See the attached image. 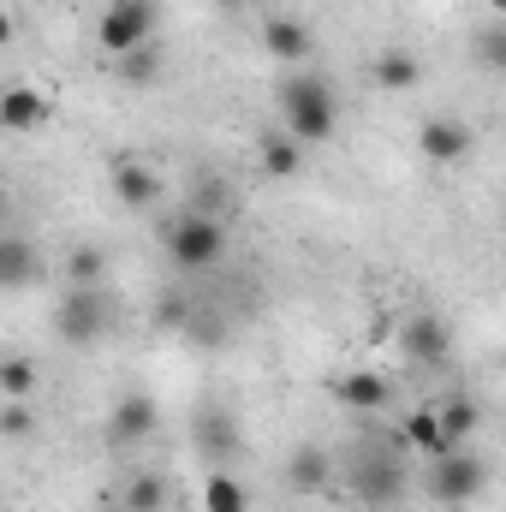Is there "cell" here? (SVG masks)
I'll list each match as a JSON object with an SVG mask.
<instances>
[{"mask_svg":"<svg viewBox=\"0 0 506 512\" xmlns=\"http://www.w3.org/2000/svg\"><path fill=\"white\" fill-rule=\"evenodd\" d=\"M280 120H286V137L298 143H328L334 126H340V96L322 72H292L280 84Z\"/></svg>","mask_w":506,"mask_h":512,"instance_id":"cell-1","label":"cell"},{"mask_svg":"<svg viewBox=\"0 0 506 512\" xmlns=\"http://www.w3.org/2000/svg\"><path fill=\"white\" fill-rule=\"evenodd\" d=\"M167 256H173V268H185V274H203V268H215L221 256H227V221H209V215H173L167 221Z\"/></svg>","mask_w":506,"mask_h":512,"instance_id":"cell-2","label":"cell"},{"mask_svg":"<svg viewBox=\"0 0 506 512\" xmlns=\"http://www.w3.org/2000/svg\"><path fill=\"white\" fill-rule=\"evenodd\" d=\"M108 328H114V304H108L102 286H72V292L60 298V310H54V334H60L72 352H90Z\"/></svg>","mask_w":506,"mask_h":512,"instance_id":"cell-3","label":"cell"},{"mask_svg":"<svg viewBox=\"0 0 506 512\" xmlns=\"http://www.w3.org/2000/svg\"><path fill=\"white\" fill-rule=\"evenodd\" d=\"M352 495L364 501V507H399V495H405V465L381 447V441H364L358 447V465H352Z\"/></svg>","mask_w":506,"mask_h":512,"instance_id":"cell-4","label":"cell"},{"mask_svg":"<svg viewBox=\"0 0 506 512\" xmlns=\"http://www.w3.org/2000/svg\"><path fill=\"white\" fill-rule=\"evenodd\" d=\"M155 24H161V6L155 0H108L102 6V24H96V42L120 60L131 48L155 42Z\"/></svg>","mask_w":506,"mask_h":512,"instance_id":"cell-5","label":"cell"},{"mask_svg":"<svg viewBox=\"0 0 506 512\" xmlns=\"http://www.w3.org/2000/svg\"><path fill=\"white\" fill-rule=\"evenodd\" d=\"M483 489H489V465H483V453H471V447L441 453L435 471H429V495H435L441 507H471Z\"/></svg>","mask_w":506,"mask_h":512,"instance_id":"cell-6","label":"cell"},{"mask_svg":"<svg viewBox=\"0 0 506 512\" xmlns=\"http://www.w3.org/2000/svg\"><path fill=\"white\" fill-rule=\"evenodd\" d=\"M417 149L435 167H465L477 155V131L465 126V120H453V114H435V120H423V131H417Z\"/></svg>","mask_w":506,"mask_h":512,"instance_id":"cell-7","label":"cell"},{"mask_svg":"<svg viewBox=\"0 0 506 512\" xmlns=\"http://www.w3.org/2000/svg\"><path fill=\"white\" fill-rule=\"evenodd\" d=\"M399 346H405V358H417L423 370H441V364L453 358V328H447L441 316L417 310V316H405V328H399Z\"/></svg>","mask_w":506,"mask_h":512,"instance_id":"cell-8","label":"cell"},{"mask_svg":"<svg viewBox=\"0 0 506 512\" xmlns=\"http://www.w3.org/2000/svg\"><path fill=\"white\" fill-rule=\"evenodd\" d=\"M161 429V405L149 399V393H120L114 399V411H108V441L114 447H137V441H149Z\"/></svg>","mask_w":506,"mask_h":512,"instance_id":"cell-9","label":"cell"},{"mask_svg":"<svg viewBox=\"0 0 506 512\" xmlns=\"http://www.w3.org/2000/svg\"><path fill=\"white\" fill-rule=\"evenodd\" d=\"M262 48H268V60H280V66H304V60L316 54V36H310L298 18L274 12V18H262Z\"/></svg>","mask_w":506,"mask_h":512,"instance_id":"cell-10","label":"cell"},{"mask_svg":"<svg viewBox=\"0 0 506 512\" xmlns=\"http://www.w3.org/2000/svg\"><path fill=\"white\" fill-rule=\"evenodd\" d=\"M108 185H114V197L126 209H155V197H161V179H155V167L143 155H120L114 173H108Z\"/></svg>","mask_w":506,"mask_h":512,"instance_id":"cell-11","label":"cell"},{"mask_svg":"<svg viewBox=\"0 0 506 512\" xmlns=\"http://www.w3.org/2000/svg\"><path fill=\"white\" fill-rule=\"evenodd\" d=\"M48 114H54V102H48L42 90H30V84L0 90V126L6 131H42L48 126Z\"/></svg>","mask_w":506,"mask_h":512,"instance_id":"cell-12","label":"cell"},{"mask_svg":"<svg viewBox=\"0 0 506 512\" xmlns=\"http://www.w3.org/2000/svg\"><path fill=\"white\" fill-rule=\"evenodd\" d=\"M191 429H197V447H203L215 465H221L227 453H239V423H233V411H221V405H203Z\"/></svg>","mask_w":506,"mask_h":512,"instance_id":"cell-13","label":"cell"},{"mask_svg":"<svg viewBox=\"0 0 506 512\" xmlns=\"http://www.w3.org/2000/svg\"><path fill=\"white\" fill-rule=\"evenodd\" d=\"M435 423H441V441H447V453H453V447H471V435L483 429V411H477V399L453 393L447 405H435Z\"/></svg>","mask_w":506,"mask_h":512,"instance_id":"cell-14","label":"cell"},{"mask_svg":"<svg viewBox=\"0 0 506 512\" xmlns=\"http://www.w3.org/2000/svg\"><path fill=\"white\" fill-rule=\"evenodd\" d=\"M370 78H376L381 90H417L423 84V60L411 48H381L376 60H370Z\"/></svg>","mask_w":506,"mask_h":512,"instance_id":"cell-15","label":"cell"},{"mask_svg":"<svg viewBox=\"0 0 506 512\" xmlns=\"http://www.w3.org/2000/svg\"><path fill=\"white\" fill-rule=\"evenodd\" d=\"M36 274H42V256L30 239H0V292L36 286Z\"/></svg>","mask_w":506,"mask_h":512,"instance_id":"cell-16","label":"cell"},{"mask_svg":"<svg viewBox=\"0 0 506 512\" xmlns=\"http://www.w3.org/2000/svg\"><path fill=\"white\" fill-rule=\"evenodd\" d=\"M328 477H334V459H328L322 447H310V441H304V447H292V459H286V483H292L298 495H316Z\"/></svg>","mask_w":506,"mask_h":512,"instance_id":"cell-17","label":"cell"},{"mask_svg":"<svg viewBox=\"0 0 506 512\" xmlns=\"http://www.w3.org/2000/svg\"><path fill=\"white\" fill-rule=\"evenodd\" d=\"M256 155H262V173L268 179H298V167H304V143L286 137V131H268Z\"/></svg>","mask_w":506,"mask_h":512,"instance_id":"cell-18","label":"cell"},{"mask_svg":"<svg viewBox=\"0 0 506 512\" xmlns=\"http://www.w3.org/2000/svg\"><path fill=\"white\" fill-rule=\"evenodd\" d=\"M36 387H42V364L30 352L0 358V399H36Z\"/></svg>","mask_w":506,"mask_h":512,"instance_id":"cell-19","label":"cell"},{"mask_svg":"<svg viewBox=\"0 0 506 512\" xmlns=\"http://www.w3.org/2000/svg\"><path fill=\"white\" fill-rule=\"evenodd\" d=\"M340 405H352V411H381L387 405V376H376V370H352V376H340Z\"/></svg>","mask_w":506,"mask_h":512,"instance_id":"cell-20","label":"cell"},{"mask_svg":"<svg viewBox=\"0 0 506 512\" xmlns=\"http://www.w3.org/2000/svg\"><path fill=\"white\" fill-rule=\"evenodd\" d=\"M203 512H251V495H245V483L239 477H227L221 465L203 477Z\"/></svg>","mask_w":506,"mask_h":512,"instance_id":"cell-21","label":"cell"},{"mask_svg":"<svg viewBox=\"0 0 506 512\" xmlns=\"http://www.w3.org/2000/svg\"><path fill=\"white\" fill-rule=\"evenodd\" d=\"M167 495H173V489H167V477H161V471H137L126 489H120V507H126V512H161V507H167Z\"/></svg>","mask_w":506,"mask_h":512,"instance_id":"cell-22","label":"cell"},{"mask_svg":"<svg viewBox=\"0 0 506 512\" xmlns=\"http://www.w3.org/2000/svg\"><path fill=\"white\" fill-rule=\"evenodd\" d=\"M191 215H209V221H233V215H239V191H233L227 179H215V173H209V179L197 185V197H191Z\"/></svg>","mask_w":506,"mask_h":512,"instance_id":"cell-23","label":"cell"},{"mask_svg":"<svg viewBox=\"0 0 506 512\" xmlns=\"http://www.w3.org/2000/svg\"><path fill=\"white\" fill-rule=\"evenodd\" d=\"M399 435H405V447H411V453H423V459H441V453H447V441H441V423H435V405L411 411Z\"/></svg>","mask_w":506,"mask_h":512,"instance_id":"cell-24","label":"cell"},{"mask_svg":"<svg viewBox=\"0 0 506 512\" xmlns=\"http://www.w3.org/2000/svg\"><path fill=\"white\" fill-rule=\"evenodd\" d=\"M126 84H155L161 78V48L155 42H143V48H131V54H120V66H114Z\"/></svg>","mask_w":506,"mask_h":512,"instance_id":"cell-25","label":"cell"},{"mask_svg":"<svg viewBox=\"0 0 506 512\" xmlns=\"http://www.w3.org/2000/svg\"><path fill=\"white\" fill-rule=\"evenodd\" d=\"M102 268H108V256L96 251V245H72L66 251V280L72 286H102Z\"/></svg>","mask_w":506,"mask_h":512,"instance_id":"cell-26","label":"cell"},{"mask_svg":"<svg viewBox=\"0 0 506 512\" xmlns=\"http://www.w3.org/2000/svg\"><path fill=\"white\" fill-rule=\"evenodd\" d=\"M0 435L6 441H30L36 435V405L30 399H0Z\"/></svg>","mask_w":506,"mask_h":512,"instance_id":"cell-27","label":"cell"},{"mask_svg":"<svg viewBox=\"0 0 506 512\" xmlns=\"http://www.w3.org/2000/svg\"><path fill=\"white\" fill-rule=\"evenodd\" d=\"M477 66H483V72H501L506 66V18H495V24L477 36Z\"/></svg>","mask_w":506,"mask_h":512,"instance_id":"cell-28","label":"cell"},{"mask_svg":"<svg viewBox=\"0 0 506 512\" xmlns=\"http://www.w3.org/2000/svg\"><path fill=\"white\" fill-rule=\"evenodd\" d=\"M155 328H191V298H185V292H161Z\"/></svg>","mask_w":506,"mask_h":512,"instance_id":"cell-29","label":"cell"},{"mask_svg":"<svg viewBox=\"0 0 506 512\" xmlns=\"http://www.w3.org/2000/svg\"><path fill=\"white\" fill-rule=\"evenodd\" d=\"M12 30H18V24H12V12H0V48L12 42Z\"/></svg>","mask_w":506,"mask_h":512,"instance_id":"cell-30","label":"cell"},{"mask_svg":"<svg viewBox=\"0 0 506 512\" xmlns=\"http://www.w3.org/2000/svg\"><path fill=\"white\" fill-rule=\"evenodd\" d=\"M489 12H506V0H489Z\"/></svg>","mask_w":506,"mask_h":512,"instance_id":"cell-31","label":"cell"},{"mask_svg":"<svg viewBox=\"0 0 506 512\" xmlns=\"http://www.w3.org/2000/svg\"><path fill=\"white\" fill-rule=\"evenodd\" d=\"M0 221H6V191H0Z\"/></svg>","mask_w":506,"mask_h":512,"instance_id":"cell-32","label":"cell"},{"mask_svg":"<svg viewBox=\"0 0 506 512\" xmlns=\"http://www.w3.org/2000/svg\"><path fill=\"white\" fill-rule=\"evenodd\" d=\"M221 6H251V0H221Z\"/></svg>","mask_w":506,"mask_h":512,"instance_id":"cell-33","label":"cell"},{"mask_svg":"<svg viewBox=\"0 0 506 512\" xmlns=\"http://www.w3.org/2000/svg\"><path fill=\"white\" fill-rule=\"evenodd\" d=\"M0 358H6V346H0Z\"/></svg>","mask_w":506,"mask_h":512,"instance_id":"cell-34","label":"cell"}]
</instances>
